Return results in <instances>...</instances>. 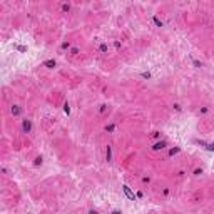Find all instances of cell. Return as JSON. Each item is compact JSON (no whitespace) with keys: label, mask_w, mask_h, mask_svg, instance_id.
<instances>
[{"label":"cell","mask_w":214,"mask_h":214,"mask_svg":"<svg viewBox=\"0 0 214 214\" xmlns=\"http://www.w3.org/2000/svg\"><path fill=\"white\" fill-rule=\"evenodd\" d=\"M20 129H22V132H24V134H30V132L34 131V122H32V119H29V117H24V119H22V122H20Z\"/></svg>","instance_id":"6da1fadb"},{"label":"cell","mask_w":214,"mask_h":214,"mask_svg":"<svg viewBox=\"0 0 214 214\" xmlns=\"http://www.w3.org/2000/svg\"><path fill=\"white\" fill-rule=\"evenodd\" d=\"M169 147V142L166 141V139H161V141H156L152 146H151V151L152 152H161V151H164Z\"/></svg>","instance_id":"7a4b0ae2"},{"label":"cell","mask_w":214,"mask_h":214,"mask_svg":"<svg viewBox=\"0 0 214 214\" xmlns=\"http://www.w3.org/2000/svg\"><path fill=\"white\" fill-rule=\"evenodd\" d=\"M122 191H124V196H126L129 201H137V197H136V192L131 189V186H127V184H122Z\"/></svg>","instance_id":"3957f363"},{"label":"cell","mask_w":214,"mask_h":214,"mask_svg":"<svg viewBox=\"0 0 214 214\" xmlns=\"http://www.w3.org/2000/svg\"><path fill=\"white\" fill-rule=\"evenodd\" d=\"M57 60L55 59H47V60H44L42 62V67H45V69H49V70H54V69H57Z\"/></svg>","instance_id":"277c9868"},{"label":"cell","mask_w":214,"mask_h":214,"mask_svg":"<svg viewBox=\"0 0 214 214\" xmlns=\"http://www.w3.org/2000/svg\"><path fill=\"white\" fill-rule=\"evenodd\" d=\"M10 114L13 117H20L24 114V109H22L19 104H12V106H10Z\"/></svg>","instance_id":"5b68a950"},{"label":"cell","mask_w":214,"mask_h":214,"mask_svg":"<svg viewBox=\"0 0 214 214\" xmlns=\"http://www.w3.org/2000/svg\"><path fill=\"white\" fill-rule=\"evenodd\" d=\"M104 159H106V162H112V146L110 144H107L106 149H104Z\"/></svg>","instance_id":"8992f818"},{"label":"cell","mask_w":214,"mask_h":214,"mask_svg":"<svg viewBox=\"0 0 214 214\" xmlns=\"http://www.w3.org/2000/svg\"><path fill=\"white\" fill-rule=\"evenodd\" d=\"M116 129H117L116 122H109V124H106V126H104V132H106V134H114V132H116Z\"/></svg>","instance_id":"52a82bcc"},{"label":"cell","mask_w":214,"mask_h":214,"mask_svg":"<svg viewBox=\"0 0 214 214\" xmlns=\"http://www.w3.org/2000/svg\"><path fill=\"white\" fill-rule=\"evenodd\" d=\"M179 152H181V147H179V146L169 147V149H167V157H169V159H171V157L177 156V154H179Z\"/></svg>","instance_id":"ba28073f"},{"label":"cell","mask_w":214,"mask_h":214,"mask_svg":"<svg viewBox=\"0 0 214 214\" xmlns=\"http://www.w3.org/2000/svg\"><path fill=\"white\" fill-rule=\"evenodd\" d=\"M72 47H74V45H72V42H70V40H64V42L60 44V50H62V52H69Z\"/></svg>","instance_id":"9c48e42d"},{"label":"cell","mask_w":214,"mask_h":214,"mask_svg":"<svg viewBox=\"0 0 214 214\" xmlns=\"http://www.w3.org/2000/svg\"><path fill=\"white\" fill-rule=\"evenodd\" d=\"M151 20H152V24H154L156 27H159V29H161V27H164V22L159 19L157 15H152V17H151Z\"/></svg>","instance_id":"30bf717a"},{"label":"cell","mask_w":214,"mask_h":214,"mask_svg":"<svg viewBox=\"0 0 214 214\" xmlns=\"http://www.w3.org/2000/svg\"><path fill=\"white\" fill-rule=\"evenodd\" d=\"M42 164H44V156H35L34 157V166H35V167H40Z\"/></svg>","instance_id":"8fae6325"},{"label":"cell","mask_w":214,"mask_h":214,"mask_svg":"<svg viewBox=\"0 0 214 214\" xmlns=\"http://www.w3.org/2000/svg\"><path fill=\"white\" fill-rule=\"evenodd\" d=\"M13 49L17 50V52H20V54H25V52L29 50V47H27V45H19V44H15Z\"/></svg>","instance_id":"7c38bea8"},{"label":"cell","mask_w":214,"mask_h":214,"mask_svg":"<svg viewBox=\"0 0 214 214\" xmlns=\"http://www.w3.org/2000/svg\"><path fill=\"white\" fill-rule=\"evenodd\" d=\"M62 110H64V114H65V116H70V104H69V100H65V102H64Z\"/></svg>","instance_id":"4fadbf2b"},{"label":"cell","mask_w":214,"mask_h":214,"mask_svg":"<svg viewBox=\"0 0 214 214\" xmlns=\"http://www.w3.org/2000/svg\"><path fill=\"white\" fill-rule=\"evenodd\" d=\"M203 174H204V169H203V167H196L194 171H192V176H194V177H201Z\"/></svg>","instance_id":"5bb4252c"},{"label":"cell","mask_w":214,"mask_h":214,"mask_svg":"<svg viewBox=\"0 0 214 214\" xmlns=\"http://www.w3.org/2000/svg\"><path fill=\"white\" fill-rule=\"evenodd\" d=\"M99 52H100V54H107V52H109V45H107L106 42H102V44L99 45Z\"/></svg>","instance_id":"9a60e30c"},{"label":"cell","mask_w":214,"mask_h":214,"mask_svg":"<svg viewBox=\"0 0 214 214\" xmlns=\"http://www.w3.org/2000/svg\"><path fill=\"white\" fill-rule=\"evenodd\" d=\"M70 9H72V5H70V3H62V5H60V10H62L64 13H69V12H70Z\"/></svg>","instance_id":"2e32d148"},{"label":"cell","mask_w":214,"mask_h":214,"mask_svg":"<svg viewBox=\"0 0 214 214\" xmlns=\"http://www.w3.org/2000/svg\"><path fill=\"white\" fill-rule=\"evenodd\" d=\"M171 107H172V110H174V112H179V114L182 112V106H181L179 102H174V104H172Z\"/></svg>","instance_id":"e0dca14e"},{"label":"cell","mask_w":214,"mask_h":214,"mask_svg":"<svg viewBox=\"0 0 214 214\" xmlns=\"http://www.w3.org/2000/svg\"><path fill=\"white\" fill-rule=\"evenodd\" d=\"M151 137H152L154 141H161V139H162V132H159V131H154V132L151 134Z\"/></svg>","instance_id":"ac0fdd59"},{"label":"cell","mask_w":214,"mask_h":214,"mask_svg":"<svg viewBox=\"0 0 214 214\" xmlns=\"http://www.w3.org/2000/svg\"><path fill=\"white\" fill-rule=\"evenodd\" d=\"M69 54H70L72 57H75V55H79V54H80V49H79V47H75V45H74L72 49L69 50Z\"/></svg>","instance_id":"d6986e66"},{"label":"cell","mask_w":214,"mask_h":214,"mask_svg":"<svg viewBox=\"0 0 214 214\" xmlns=\"http://www.w3.org/2000/svg\"><path fill=\"white\" fill-rule=\"evenodd\" d=\"M209 110H211V109H209L207 106H203L201 109H199V116H206V114H209Z\"/></svg>","instance_id":"ffe728a7"},{"label":"cell","mask_w":214,"mask_h":214,"mask_svg":"<svg viewBox=\"0 0 214 214\" xmlns=\"http://www.w3.org/2000/svg\"><path fill=\"white\" fill-rule=\"evenodd\" d=\"M141 77L146 79V80H149V79H152V74H151L149 70H144V72H141Z\"/></svg>","instance_id":"44dd1931"},{"label":"cell","mask_w":214,"mask_h":214,"mask_svg":"<svg viewBox=\"0 0 214 214\" xmlns=\"http://www.w3.org/2000/svg\"><path fill=\"white\" fill-rule=\"evenodd\" d=\"M204 149L207 151V152H214V142H206Z\"/></svg>","instance_id":"7402d4cb"},{"label":"cell","mask_w":214,"mask_h":214,"mask_svg":"<svg viewBox=\"0 0 214 214\" xmlns=\"http://www.w3.org/2000/svg\"><path fill=\"white\" fill-rule=\"evenodd\" d=\"M192 65H194L196 69H201L203 65H204V64H203L201 60H197V59H192Z\"/></svg>","instance_id":"603a6c76"},{"label":"cell","mask_w":214,"mask_h":214,"mask_svg":"<svg viewBox=\"0 0 214 214\" xmlns=\"http://www.w3.org/2000/svg\"><path fill=\"white\" fill-rule=\"evenodd\" d=\"M141 182H142L144 186L149 184V182H151V176H142V177H141Z\"/></svg>","instance_id":"cb8c5ba5"},{"label":"cell","mask_w":214,"mask_h":214,"mask_svg":"<svg viewBox=\"0 0 214 214\" xmlns=\"http://www.w3.org/2000/svg\"><path fill=\"white\" fill-rule=\"evenodd\" d=\"M112 44H114V47H116V50H120V49H122V42H120V40H114Z\"/></svg>","instance_id":"d4e9b609"},{"label":"cell","mask_w":214,"mask_h":214,"mask_svg":"<svg viewBox=\"0 0 214 214\" xmlns=\"http://www.w3.org/2000/svg\"><path fill=\"white\" fill-rule=\"evenodd\" d=\"M136 197H137V201L144 199V192H142V191H137V192H136Z\"/></svg>","instance_id":"484cf974"},{"label":"cell","mask_w":214,"mask_h":214,"mask_svg":"<svg viewBox=\"0 0 214 214\" xmlns=\"http://www.w3.org/2000/svg\"><path fill=\"white\" fill-rule=\"evenodd\" d=\"M107 107H109L107 104H102V106H100V109H99V114H104V112L107 110Z\"/></svg>","instance_id":"4316f807"},{"label":"cell","mask_w":214,"mask_h":214,"mask_svg":"<svg viewBox=\"0 0 214 214\" xmlns=\"http://www.w3.org/2000/svg\"><path fill=\"white\" fill-rule=\"evenodd\" d=\"M0 172H2L3 176H9V169H7L5 166H2V167H0Z\"/></svg>","instance_id":"83f0119b"},{"label":"cell","mask_w":214,"mask_h":214,"mask_svg":"<svg viewBox=\"0 0 214 214\" xmlns=\"http://www.w3.org/2000/svg\"><path fill=\"white\" fill-rule=\"evenodd\" d=\"M162 194H164L166 197H167V196L171 194V189H169V187H164V189H162Z\"/></svg>","instance_id":"f1b7e54d"},{"label":"cell","mask_w":214,"mask_h":214,"mask_svg":"<svg viewBox=\"0 0 214 214\" xmlns=\"http://www.w3.org/2000/svg\"><path fill=\"white\" fill-rule=\"evenodd\" d=\"M109 214H122V211H120V209H112Z\"/></svg>","instance_id":"f546056e"},{"label":"cell","mask_w":214,"mask_h":214,"mask_svg":"<svg viewBox=\"0 0 214 214\" xmlns=\"http://www.w3.org/2000/svg\"><path fill=\"white\" fill-rule=\"evenodd\" d=\"M87 214H100V213H99L97 209H89V211H87Z\"/></svg>","instance_id":"4dcf8cb0"}]
</instances>
